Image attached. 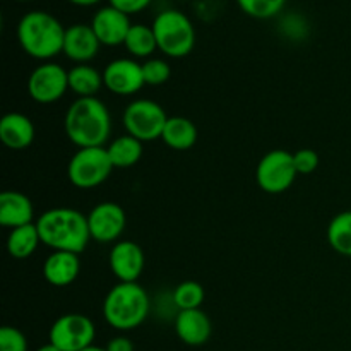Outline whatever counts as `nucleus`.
Listing matches in <instances>:
<instances>
[{"instance_id":"b1692460","label":"nucleus","mask_w":351,"mask_h":351,"mask_svg":"<svg viewBox=\"0 0 351 351\" xmlns=\"http://www.w3.org/2000/svg\"><path fill=\"white\" fill-rule=\"evenodd\" d=\"M123 47L127 48V51L134 58L151 57L158 50L156 36H154L153 27L146 26V24H132Z\"/></svg>"},{"instance_id":"bb28decb","label":"nucleus","mask_w":351,"mask_h":351,"mask_svg":"<svg viewBox=\"0 0 351 351\" xmlns=\"http://www.w3.org/2000/svg\"><path fill=\"white\" fill-rule=\"evenodd\" d=\"M288 0H237L242 12L254 19H271L285 9Z\"/></svg>"},{"instance_id":"7c9ffc66","label":"nucleus","mask_w":351,"mask_h":351,"mask_svg":"<svg viewBox=\"0 0 351 351\" xmlns=\"http://www.w3.org/2000/svg\"><path fill=\"white\" fill-rule=\"evenodd\" d=\"M151 2L153 0H108V5L122 10L127 16H132V14H139L146 10L151 5Z\"/></svg>"},{"instance_id":"c756f323","label":"nucleus","mask_w":351,"mask_h":351,"mask_svg":"<svg viewBox=\"0 0 351 351\" xmlns=\"http://www.w3.org/2000/svg\"><path fill=\"white\" fill-rule=\"evenodd\" d=\"M293 161L295 167H297L298 175H311L312 171L317 170L319 167V156L314 149H298L297 153H293Z\"/></svg>"},{"instance_id":"cd10ccee","label":"nucleus","mask_w":351,"mask_h":351,"mask_svg":"<svg viewBox=\"0 0 351 351\" xmlns=\"http://www.w3.org/2000/svg\"><path fill=\"white\" fill-rule=\"evenodd\" d=\"M144 82L147 86H161L171 77L170 64L163 58H149L143 64Z\"/></svg>"},{"instance_id":"72a5a7b5","label":"nucleus","mask_w":351,"mask_h":351,"mask_svg":"<svg viewBox=\"0 0 351 351\" xmlns=\"http://www.w3.org/2000/svg\"><path fill=\"white\" fill-rule=\"evenodd\" d=\"M36 351H60V350H58L57 346H53V345H51V343H47V345L40 346V348H38Z\"/></svg>"},{"instance_id":"20e7f679","label":"nucleus","mask_w":351,"mask_h":351,"mask_svg":"<svg viewBox=\"0 0 351 351\" xmlns=\"http://www.w3.org/2000/svg\"><path fill=\"white\" fill-rule=\"evenodd\" d=\"M103 317L117 331H132L147 319L151 298L139 283H117L103 300Z\"/></svg>"},{"instance_id":"f3484780","label":"nucleus","mask_w":351,"mask_h":351,"mask_svg":"<svg viewBox=\"0 0 351 351\" xmlns=\"http://www.w3.org/2000/svg\"><path fill=\"white\" fill-rule=\"evenodd\" d=\"M36 129L29 117L19 112L5 113L0 120V141L5 147L23 151L33 144Z\"/></svg>"},{"instance_id":"393cba45","label":"nucleus","mask_w":351,"mask_h":351,"mask_svg":"<svg viewBox=\"0 0 351 351\" xmlns=\"http://www.w3.org/2000/svg\"><path fill=\"white\" fill-rule=\"evenodd\" d=\"M328 242L341 256L351 257V211H343L328 226Z\"/></svg>"},{"instance_id":"5701e85b","label":"nucleus","mask_w":351,"mask_h":351,"mask_svg":"<svg viewBox=\"0 0 351 351\" xmlns=\"http://www.w3.org/2000/svg\"><path fill=\"white\" fill-rule=\"evenodd\" d=\"M108 151V156L112 160L113 168H132L143 158V143L136 137L129 136H120L117 139H113L112 143L106 146Z\"/></svg>"},{"instance_id":"a211bd4d","label":"nucleus","mask_w":351,"mask_h":351,"mask_svg":"<svg viewBox=\"0 0 351 351\" xmlns=\"http://www.w3.org/2000/svg\"><path fill=\"white\" fill-rule=\"evenodd\" d=\"M79 273H81V259L79 254L74 252L53 250L43 264V276L51 287H69L77 280Z\"/></svg>"},{"instance_id":"2eb2a0df","label":"nucleus","mask_w":351,"mask_h":351,"mask_svg":"<svg viewBox=\"0 0 351 351\" xmlns=\"http://www.w3.org/2000/svg\"><path fill=\"white\" fill-rule=\"evenodd\" d=\"M99 48H101V43L93 31L91 24H72L65 29L62 53L69 60L75 64H88L99 53Z\"/></svg>"},{"instance_id":"9b49d317","label":"nucleus","mask_w":351,"mask_h":351,"mask_svg":"<svg viewBox=\"0 0 351 351\" xmlns=\"http://www.w3.org/2000/svg\"><path fill=\"white\" fill-rule=\"evenodd\" d=\"M88 225L91 240H96L99 243L117 242L125 230V211L117 202H99L89 211Z\"/></svg>"},{"instance_id":"412c9836","label":"nucleus","mask_w":351,"mask_h":351,"mask_svg":"<svg viewBox=\"0 0 351 351\" xmlns=\"http://www.w3.org/2000/svg\"><path fill=\"white\" fill-rule=\"evenodd\" d=\"M41 243L40 233H38L36 221L31 225L19 226V228L10 230L7 237V252L10 257L17 261L29 259L36 252L38 245Z\"/></svg>"},{"instance_id":"2f4dec72","label":"nucleus","mask_w":351,"mask_h":351,"mask_svg":"<svg viewBox=\"0 0 351 351\" xmlns=\"http://www.w3.org/2000/svg\"><path fill=\"white\" fill-rule=\"evenodd\" d=\"M106 351H134V343L125 336H115L106 343Z\"/></svg>"},{"instance_id":"c9c22d12","label":"nucleus","mask_w":351,"mask_h":351,"mask_svg":"<svg viewBox=\"0 0 351 351\" xmlns=\"http://www.w3.org/2000/svg\"><path fill=\"white\" fill-rule=\"evenodd\" d=\"M14 2H27V0H14Z\"/></svg>"},{"instance_id":"473e14b6","label":"nucleus","mask_w":351,"mask_h":351,"mask_svg":"<svg viewBox=\"0 0 351 351\" xmlns=\"http://www.w3.org/2000/svg\"><path fill=\"white\" fill-rule=\"evenodd\" d=\"M69 2L79 7H91V5H96V3H99L101 0H69Z\"/></svg>"},{"instance_id":"f03ea898","label":"nucleus","mask_w":351,"mask_h":351,"mask_svg":"<svg viewBox=\"0 0 351 351\" xmlns=\"http://www.w3.org/2000/svg\"><path fill=\"white\" fill-rule=\"evenodd\" d=\"M43 245L51 250L81 254L91 240L88 216L72 208H51L36 219Z\"/></svg>"},{"instance_id":"4be33fe9","label":"nucleus","mask_w":351,"mask_h":351,"mask_svg":"<svg viewBox=\"0 0 351 351\" xmlns=\"http://www.w3.org/2000/svg\"><path fill=\"white\" fill-rule=\"evenodd\" d=\"M103 72L89 64H77L69 71V89L77 98H91L103 88Z\"/></svg>"},{"instance_id":"4468645a","label":"nucleus","mask_w":351,"mask_h":351,"mask_svg":"<svg viewBox=\"0 0 351 351\" xmlns=\"http://www.w3.org/2000/svg\"><path fill=\"white\" fill-rule=\"evenodd\" d=\"M91 27L98 36L99 43L105 47H119V45L125 43L132 23L122 10L106 5L96 10L91 19Z\"/></svg>"},{"instance_id":"0eeeda50","label":"nucleus","mask_w":351,"mask_h":351,"mask_svg":"<svg viewBox=\"0 0 351 351\" xmlns=\"http://www.w3.org/2000/svg\"><path fill=\"white\" fill-rule=\"evenodd\" d=\"M122 122L129 136L136 137L141 143H149V141L161 139L168 115L160 103L141 98L127 105V108L123 110Z\"/></svg>"},{"instance_id":"1a4fd4ad","label":"nucleus","mask_w":351,"mask_h":351,"mask_svg":"<svg viewBox=\"0 0 351 351\" xmlns=\"http://www.w3.org/2000/svg\"><path fill=\"white\" fill-rule=\"evenodd\" d=\"M96 328L91 319L84 314H64L51 324L48 343L60 351H81L93 345Z\"/></svg>"},{"instance_id":"c85d7f7f","label":"nucleus","mask_w":351,"mask_h":351,"mask_svg":"<svg viewBox=\"0 0 351 351\" xmlns=\"http://www.w3.org/2000/svg\"><path fill=\"white\" fill-rule=\"evenodd\" d=\"M0 351H27L24 332L12 326H3L0 329Z\"/></svg>"},{"instance_id":"dca6fc26","label":"nucleus","mask_w":351,"mask_h":351,"mask_svg":"<svg viewBox=\"0 0 351 351\" xmlns=\"http://www.w3.org/2000/svg\"><path fill=\"white\" fill-rule=\"evenodd\" d=\"M175 332L185 345L202 346L211 338V319L201 308L180 311L175 317Z\"/></svg>"},{"instance_id":"aec40b11","label":"nucleus","mask_w":351,"mask_h":351,"mask_svg":"<svg viewBox=\"0 0 351 351\" xmlns=\"http://www.w3.org/2000/svg\"><path fill=\"white\" fill-rule=\"evenodd\" d=\"M197 127L185 117H168V122L161 134V141L175 151L191 149L197 143Z\"/></svg>"},{"instance_id":"f8f14e48","label":"nucleus","mask_w":351,"mask_h":351,"mask_svg":"<svg viewBox=\"0 0 351 351\" xmlns=\"http://www.w3.org/2000/svg\"><path fill=\"white\" fill-rule=\"evenodd\" d=\"M103 84L117 96H130L146 86L143 64L134 58H115L103 71Z\"/></svg>"},{"instance_id":"a878e982","label":"nucleus","mask_w":351,"mask_h":351,"mask_svg":"<svg viewBox=\"0 0 351 351\" xmlns=\"http://www.w3.org/2000/svg\"><path fill=\"white\" fill-rule=\"evenodd\" d=\"M206 298V291L201 283L197 281H184L178 285L171 293V300H173L175 307L180 311H194V308H201L202 302Z\"/></svg>"},{"instance_id":"7ed1b4c3","label":"nucleus","mask_w":351,"mask_h":351,"mask_svg":"<svg viewBox=\"0 0 351 351\" xmlns=\"http://www.w3.org/2000/svg\"><path fill=\"white\" fill-rule=\"evenodd\" d=\"M65 29L60 21L45 10H31L17 24V40L24 53L36 60H50L64 51Z\"/></svg>"},{"instance_id":"f257e3e1","label":"nucleus","mask_w":351,"mask_h":351,"mask_svg":"<svg viewBox=\"0 0 351 351\" xmlns=\"http://www.w3.org/2000/svg\"><path fill=\"white\" fill-rule=\"evenodd\" d=\"M65 136L79 149L82 147H106L112 134V117L105 103L96 96L77 98L64 119Z\"/></svg>"},{"instance_id":"f704fd0d","label":"nucleus","mask_w":351,"mask_h":351,"mask_svg":"<svg viewBox=\"0 0 351 351\" xmlns=\"http://www.w3.org/2000/svg\"><path fill=\"white\" fill-rule=\"evenodd\" d=\"M81 351H106V348H101V346L91 345V346H88V348H84V350H81Z\"/></svg>"},{"instance_id":"39448f33","label":"nucleus","mask_w":351,"mask_h":351,"mask_svg":"<svg viewBox=\"0 0 351 351\" xmlns=\"http://www.w3.org/2000/svg\"><path fill=\"white\" fill-rule=\"evenodd\" d=\"M158 50L170 58H184L194 50L195 29L187 14L177 9L161 10L153 21Z\"/></svg>"},{"instance_id":"6e6552de","label":"nucleus","mask_w":351,"mask_h":351,"mask_svg":"<svg viewBox=\"0 0 351 351\" xmlns=\"http://www.w3.org/2000/svg\"><path fill=\"white\" fill-rule=\"evenodd\" d=\"M298 171L293 153L287 149H273L264 154L256 168V182L267 194H283L293 185Z\"/></svg>"},{"instance_id":"ddd939ff","label":"nucleus","mask_w":351,"mask_h":351,"mask_svg":"<svg viewBox=\"0 0 351 351\" xmlns=\"http://www.w3.org/2000/svg\"><path fill=\"white\" fill-rule=\"evenodd\" d=\"M108 264L119 283H137L144 271L146 257L136 242L120 240L110 250Z\"/></svg>"},{"instance_id":"9d476101","label":"nucleus","mask_w":351,"mask_h":351,"mask_svg":"<svg viewBox=\"0 0 351 351\" xmlns=\"http://www.w3.org/2000/svg\"><path fill=\"white\" fill-rule=\"evenodd\" d=\"M69 89V72L55 62H43L27 77V93L40 105H50L64 98Z\"/></svg>"},{"instance_id":"423d86ee","label":"nucleus","mask_w":351,"mask_h":351,"mask_svg":"<svg viewBox=\"0 0 351 351\" xmlns=\"http://www.w3.org/2000/svg\"><path fill=\"white\" fill-rule=\"evenodd\" d=\"M113 171L106 147H82L74 153L67 165V177L74 187L89 191L99 187Z\"/></svg>"},{"instance_id":"6ab92c4d","label":"nucleus","mask_w":351,"mask_h":351,"mask_svg":"<svg viewBox=\"0 0 351 351\" xmlns=\"http://www.w3.org/2000/svg\"><path fill=\"white\" fill-rule=\"evenodd\" d=\"M31 223H34L31 199L19 191H3L0 194V225L12 230Z\"/></svg>"}]
</instances>
